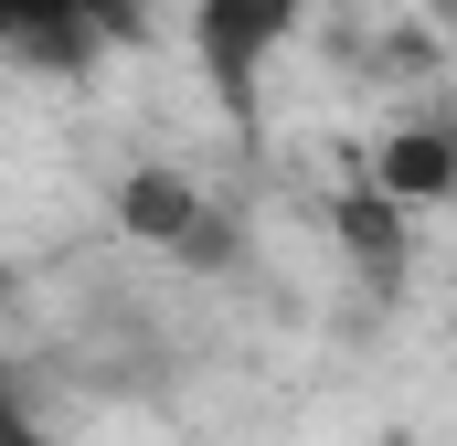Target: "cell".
<instances>
[{
	"label": "cell",
	"instance_id": "obj_1",
	"mask_svg": "<svg viewBox=\"0 0 457 446\" xmlns=\"http://www.w3.org/2000/svg\"><path fill=\"white\" fill-rule=\"evenodd\" d=\"M287 32H298V0H203V11H192V54H203V75L224 86V107L255 96V64H266Z\"/></svg>",
	"mask_w": 457,
	"mask_h": 446
},
{
	"label": "cell",
	"instance_id": "obj_2",
	"mask_svg": "<svg viewBox=\"0 0 457 446\" xmlns=\"http://www.w3.org/2000/svg\"><path fill=\"white\" fill-rule=\"evenodd\" d=\"M117 32H138V0H0V43L32 64H75Z\"/></svg>",
	"mask_w": 457,
	"mask_h": 446
},
{
	"label": "cell",
	"instance_id": "obj_3",
	"mask_svg": "<svg viewBox=\"0 0 457 446\" xmlns=\"http://www.w3.org/2000/svg\"><path fill=\"white\" fill-rule=\"evenodd\" d=\"M117 223H128L138 244H213V234H203V192H192L181 170H138V181L117 192Z\"/></svg>",
	"mask_w": 457,
	"mask_h": 446
},
{
	"label": "cell",
	"instance_id": "obj_4",
	"mask_svg": "<svg viewBox=\"0 0 457 446\" xmlns=\"http://www.w3.org/2000/svg\"><path fill=\"white\" fill-rule=\"evenodd\" d=\"M436 192H457V128H394L383 138V202H436Z\"/></svg>",
	"mask_w": 457,
	"mask_h": 446
},
{
	"label": "cell",
	"instance_id": "obj_5",
	"mask_svg": "<svg viewBox=\"0 0 457 446\" xmlns=\"http://www.w3.org/2000/svg\"><path fill=\"white\" fill-rule=\"evenodd\" d=\"M0 446H64V436H43V425H21V415L0 404Z\"/></svg>",
	"mask_w": 457,
	"mask_h": 446
},
{
	"label": "cell",
	"instance_id": "obj_6",
	"mask_svg": "<svg viewBox=\"0 0 457 446\" xmlns=\"http://www.w3.org/2000/svg\"><path fill=\"white\" fill-rule=\"evenodd\" d=\"M436 11H457V0H436Z\"/></svg>",
	"mask_w": 457,
	"mask_h": 446
}]
</instances>
